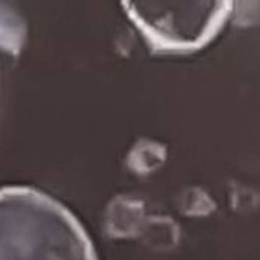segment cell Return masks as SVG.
Returning a JSON list of instances; mask_svg holds the SVG:
<instances>
[{
  "label": "cell",
  "instance_id": "6da1fadb",
  "mask_svg": "<svg viewBox=\"0 0 260 260\" xmlns=\"http://www.w3.org/2000/svg\"><path fill=\"white\" fill-rule=\"evenodd\" d=\"M0 260H98L85 230L61 203L26 186L0 189Z\"/></svg>",
  "mask_w": 260,
  "mask_h": 260
},
{
  "label": "cell",
  "instance_id": "7a4b0ae2",
  "mask_svg": "<svg viewBox=\"0 0 260 260\" xmlns=\"http://www.w3.org/2000/svg\"><path fill=\"white\" fill-rule=\"evenodd\" d=\"M233 3H126V15L148 43L163 52H190L215 38Z\"/></svg>",
  "mask_w": 260,
  "mask_h": 260
}]
</instances>
